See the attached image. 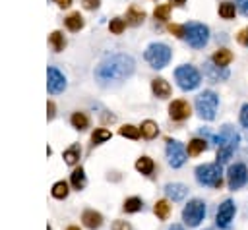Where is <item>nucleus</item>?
Returning <instances> with one entry per match:
<instances>
[{
  "label": "nucleus",
  "mask_w": 248,
  "mask_h": 230,
  "mask_svg": "<svg viewBox=\"0 0 248 230\" xmlns=\"http://www.w3.org/2000/svg\"><path fill=\"white\" fill-rule=\"evenodd\" d=\"M170 48L165 44V43H153V44H149L147 46V50H145V60H147V64L151 66V68H155V70H161V68H165L167 64H169V60H170Z\"/></svg>",
  "instance_id": "nucleus-4"
},
{
  "label": "nucleus",
  "mask_w": 248,
  "mask_h": 230,
  "mask_svg": "<svg viewBox=\"0 0 248 230\" xmlns=\"http://www.w3.org/2000/svg\"><path fill=\"white\" fill-rule=\"evenodd\" d=\"M107 139H110V131H108L107 128H97V129L91 133V143H93V145H101V143L107 141Z\"/></svg>",
  "instance_id": "nucleus-30"
},
{
  "label": "nucleus",
  "mask_w": 248,
  "mask_h": 230,
  "mask_svg": "<svg viewBox=\"0 0 248 230\" xmlns=\"http://www.w3.org/2000/svg\"><path fill=\"white\" fill-rule=\"evenodd\" d=\"M120 135H122V137H128V139H140L141 129L136 128V126H132V124H126V126L120 128Z\"/></svg>",
  "instance_id": "nucleus-32"
},
{
  "label": "nucleus",
  "mask_w": 248,
  "mask_h": 230,
  "mask_svg": "<svg viewBox=\"0 0 248 230\" xmlns=\"http://www.w3.org/2000/svg\"><path fill=\"white\" fill-rule=\"evenodd\" d=\"M134 73V60L128 54H112L105 58L97 70H95V79L101 85H107L110 81H122Z\"/></svg>",
  "instance_id": "nucleus-1"
},
{
  "label": "nucleus",
  "mask_w": 248,
  "mask_h": 230,
  "mask_svg": "<svg viewBox=\"0 0 248 230\" xmlns=\"http://www.w3.org/2000/svg\"><path fill=\"white\" fill-rule=\"evenodd\" d=\"M211 62L217 66V68H227L231 62H232V52L229 50V48H221V50H217L215 54H213V58H211Z\"/></svg>",
  "instance_id": "nucleus-17"
},
{
  "label": "nucleus",
  "mask_w": 248,
  "mask_h": 230,
  "mask_svg": "<svg viewBox=\"0 0 248 230\" xmlns=\"http://www.w3.org/2000/svg\"><path fill=\"white\" fill-rule=\"evenodd\" d=\"M169 31L176 37H184V25H169Z\"/></svg>",
  "instance_id": "nucleus-38"
},
{
  "label": "nucleus",
  "mask_w": 248,
  "mask_h": 230,
  "mask_svg": "<svg viewBox=\"0 0 248 230\" xmlns=\"http://www.w3.org/2000/svg\"><path fill=\"white\" fill-rule=\"evenodd\" d=\"M169 230H184V228H182V226H180V224H172V226H170V228H169Z\"/></svg>",
  "instance_id": "nucleus-44"
},
{
  "label": "nucleus",
  "mask_w": 248,
  "mask_h": 230,
  "mask_svg": "<svg viewBox=\"0 0 248 230\" xmlns=\"http://www.w3.org/2000/svg\"><path fill=\"white\" fill-rule=\"evenodd\" d=\"M70 122H72V126H74L76 129H79V131H83V129L89 128V118H87L83 112H74L72 118H70Z\"/></svg>",
  "instance_id": "nucleus-25"
},
{
  "label": "nucleus",
  "mask_w": 248,
  "mask_h": 230,
  "mask_svg": "<svg viewBox=\"0 0 248 230\" xmlns=\"http://www.w3.org/2000/svg\"><path fill=\"white\" fill-rule=\"evenodd\" d=\"M190 104L186 102V101H182V99H176V101H172L170 104H169V116L172 118V120H176V122H182V120H186L188 116H190Z\"/></svg>",
  "instance_id": "nucleus-13"
},
{
  "label": "nucleus",
  "mask_w": 248,
  "mask_h": 230,
  "mask_svg": "<svg viewBox=\"0 0 248 230\" xmlns=\"http://www.w3.org/2000/svg\"><path fill=\"white\" fill-rule=\"evenodd\" d=\"M81 220H83V226H85V228L97 230V228H101V224H103V215L97 213L95 209H85L83 215H81Z\"/></svg>",
  "instance_id": "nucleus-14"
},
{
  "label": "nucleus",
  "mask_w": 248,
  "mask_h": 230,
  "mask_svg": "<svg viewBox=\"0 0 248 230\" xmlns=\"http://www.w3.org/2000/svg\"><path fill=\"white\" fill-rule=\"evenodd\" d=\"M234 203L231 201V199H225L221 205H219V209H217V215H215V222H217V226L219 228H229V224H231V220L234 218Z\"/></svg>",
  "instance_id": "nucleus-12"
},
{
  "label": "nucleus",
  "mask_w": 248,
  "mask_h": 230,
  "mask_svg": "<svg viewBox=\"0 0 248 230\" xmlns=\"http://www.w3.org/2000/svg\"><path fill=\"white\" fill-rule=\"evenodd\" d=\"M240 124H242L244 128H248V104H244V106L240 108Z\"/></svg>",
  "instance_id": "nucleus-37"
},
{
  "label": "nucleus",
  "mask_w": 248,
  "mask_h": 230,
  "mask_svg": "<svg viewBox=\"0 0 248 230\" xmlns=\"http://www.w3.org/2000/svg\"><path fill=\"white\" fill-rule=\"evenodd\" d=\"M184 2L186 0H170V4H174V6H184Z\"/></svg>",
  "instance_id": "nucleus-43"
},
{
  "label": "nucleus",
  "mask_w": 248,
  "mask_h": 230,
  "mask_svg": "<svg viewBox=\"0 0 248 230\" xmlns=\"http://www.w3.org/2000/svg\"><path fill=\"white\" fill-rule=\"evenodd\" d=\"M236 41L240 43V44H244V46H248V27H244L238 35H236Z\"/></svg>",
  "instance_id": "nucleus-36"
},
{
  "label": "nucleus",
  "mask_w": 248,
  "mask_h": 230,
  "mask_svg": "<svg viewBox=\"0 0 248 230\" xmlns=\"http://www.w3.org/2000/svg\"><path fill=\"white\" fill-rule=\"evenodd\" d=\"M66 230H79V226H74V224H72V226H68Z\"/></svg>",
  "instance_id": "nucleus-45"
},
{
  "label": "nucleus",
  "mask_w": 248,
  "mask_h": 230,
  "mask_svg": "<svg viewBox=\"0 0 248 230\" xmlns=\"http://www.w3.org/2000/svg\"><path fill=\"white\" fill-rule=\"evenodd\" d=\"M203 216H205V203L202 199H190L182 209V220L190 228L198 226L203 220Z\"/></svg>",
  "instance_id": "nucleus-8"
},
{
  "label": "nucleus",
  "mask_w": 248,
  "mask_h": 230,
  "mask_svg": "<svg viewBox=\"0 0 248 230\" xmlns=\"http://www.w3.org/2000/svg\"><path fill=\"white\" fill-rule=\"evenodd\" d=\"M64 23H66V27H68L70 31H79V29L83 27V17L79 15V12H74V14H70V15L64 19Z\"/></svg>",
  "instance_id": "nucleus-24"
},
{
  "label": "nucleus",
  "mask_w": 248,
  "mask_h": 230,
  "mask_svg": "<svg viewBox=\"0 0 248 230\" xmlns=\"http://www.w3.org/2000/svg\"><path fill=\"white\" fill-rule=\"evenodd\" d=\"M79 155H81V149H79V145L78 143H74V145H70L66 151H64V160H66V164H76L78 162V158H79Z\"/></svg>",
  "instance_id": "nucleus-26"
},
{
  "label": "nucleus",
  "mask_w": 248,
  "mask_h": 230,
  "mask_svg": "<svg viewBox=\"0 0 248 230\" xmlns=\"http://www.w3.org/2000/svg\"><path fill=\"white\" fill-rule=\"evenodd\" d=\"M153 213L157 215V218L167 220L169 215H170V205H169V201H167V199H159V201L155 203V207H153Z\"/></svg>",
  "instance_id": "nucleus-23"
},
{
  "label": "nucleus",
  "mask_w": 248,
  "mask_h": 230,
  "mask_svg": "<svg viewBox=\"0 0 248 230\" xmlns=\"http://www.w3.org/2000/svg\"><path fill=\"white\" fill-rule=\"evenodd\" d=\"M46 89H48L50 95H58V93H62L66 89V77H64V73H60L52 66L46 70Z\"/></svg>",
  "instance_id": "nucleus-11"
},
{
  "label": "nucleus",
  "mask_w": 248,
  "mask_h": 230,
  "mask_svg": "<svg viewBox=\"0 0 248 230\" xmlns=\"http://www.w3.org/2000/svg\"><path fill=\"white\" fill-rule=\"evenodd\" d=\"M248 180V170L242 162H234L227 170V184L231 189H240Z\"/></svg>",
  "instance_id": "nucleus-10"
},
{
  "label": "nucleus",
  "mask_w": 248,
  "mask_h": 230,
  "mask_svg": "<svg viewBox=\"0 0 248 230\" xmlns=\"http://www.w3.org/2000/svg\"><path fill=\"white\" fill-rule=\"evenodd\" d=\"M143 19H145V12L143 10H140L138 6H130L128 8V12H126V23L140 25V23H143Z\"/></svg>",
  "instance_id": "nucleus-18"
},
{
  "label": "nucleus",
  "mask_w": 248,
  "mask_h": 230,
  "mask_svg": "<svg viewBox=\"0 0 248 230\" xmlns=\"http://www.w3.org/2000/svg\"><path fill=\"white\" fill-rule=\"evenodd\" d=\"M81 4L85 10H95V8H99L101 0H81Z\"/></svg>",
  "instance_id": "nucleus-39"
},
{
  "label": "nucleus",
  "mask_w": 248,
  "mask_h": 230,
  "mask_svg": "<svg viewBox=\"0 0 248 230\" xmlns=\"http://www.w3.org/2000/svg\"><path fill=\"white\" fill-rule=\"evenodd\" d=\"M54 2H56L60 8H68V6L72 4V0H54Z\"/></svg>",
  "instance_id": "nucleus-42"
},
{
  "label": "nucleus",
  "mask_w": 248,
  "mask_h": 230,
  "mask_svg": "<svg viewBox=\"0 0 248 230\" xmlns=\"http://www.w3.org/2000/svg\"><path fill=\"white\" fill-rule=\"evenodd\" d=\"M219 15L223 19H232L236 15V6L232 2H221L219 4Z\"/></svg>",
  "instance_id": "nucleus-28"
},
{
  "label": "nucleus",
  "mask_w": 248,
  "mask_h": 230,
  "mask_svg": "<svg viewBox=\"0 0 248 230\" xmlns=\"http://www.w3.org/2000/svg\"><path fill=\"white\" fill-rule=\"evenodd\" d=\"M186 157H188V153L180 141L167 139V160L172 168H180L186 162Z\"/></svg>",
  "instance_id": "nucleus-9"
},
{
  "label": "nucleus",
  "mask_w": 248,
  "mask_h": 230,
  "mask_svg": "<svg viewBox=\"0 0 248 230\" xmlns=\"http://www.w3.org/2000/svg\"><path fill=\"white\" fill-rule=\"evenodd\" d=\"M136 170H138L140 174H143V176H151L153 170H155V162H153L149 157H140V158L136 160Z\"/></svg>",
  "instance_id": "nucleus-19"
},
{
  "label": "nucleus",
  "mask_w": 248,
  "mask_h": 230,
  "mask_svg": "<svg viewBox=\"0 0 248 230\" xmlns=\"http://www.w3.org/2000/svg\"><path fill=\"white\" fill-rule=\"evenodd\" d=\"M165 193H167L169 199H172V201H182V199H186V195H188V187H186L184 184L172 182V184H167V186H165Z\"/></svg>",
  "instance_id": "nucleus-15"
},
{
  "label": "nucleus",
  "mask_w": 248,
  "mask_h": 230,
  "mask_svg": "<svg viewBox=\"0 0 248 230\" xmlns=\"http://www.w3.org/2000/svg\"><path fill=\"white\" fill-rule=\"evenodd\" d=\"M184 39L188 41L190 46L203 48L207 44V41H209V29L203 23H198V21L186 23L184 25Z\"/></svg>",
  "instance_id": "nucleus-5"
},
{
  "label": "nucleus",
  "mask_w": 248,
  "mask_h": 230,
  "mask_svg": "<svg viewBox=\"0 0 248 230\" xmlns=\"http://www.w3.org/2000/svg\"><path fill=\"white\" fill-rule=\"evenodd\" d=\"M236 8L240 10V14H242V15H246V17H248V0H236Z\"/></svg>",
  "instance_id": "nucleus-40"
},
{
  "label": "nucleus",
  "mask_w": 248,
  "mask_h": 230,
  "mask_svg": "<svg viewBox=\"0 0 248 230\" xmlns=\"http://www.w3.org/2000/svg\"><path fill=\"white\" fill-rule=\"evenodd\" d=\"M85 182H87V180H85V172H83V168H81V166L76 168V170L72 172V176H70V184H72V187L79 191V189L85 187Z\"/></svg>",
  "instance_id": "nucleus-21"
},
{
  "label": "nucleus",
  "mask_w": 248,
  "mask_h": 230,
  "mask_svg": "<svg viewBox=\"0 0 248 230\" xmlns=\"http://www.w3.org/2000/svg\"><path fill=\"white\" fill-rule=\"evenodd\" d=\"M215 141L219 145L217 147V160L215 162H219V164L229 162V158L232 157L234 149L238 147V133L234 131L232 126H223L219 135L215 137Z\"/></svg>",
  "instance_id": "nucleus-2"
},
{
  "label": "nucleus",
  "mask_w": 248,
  "mask_h": 230,
  "mask_svg": "<svg viewBox=\"0 0 248 230\" xmlns=\"http://www.w3.org/2000/svg\"><path fill=\"white\" fill-rule=\"evenodd\" d=\"M54 110H56V108H54V102H52V101H48V102H46V118H48V120H52V118H54V114H56Z\"/></svg>",
  "instance_id": "nucleus-41"
},
{
  "label": "nucleus",
  "mask_w": 248,
  "mask_h": 230,
  "mask_svg": "<svg viewBox=\"0 0 248 230\" xmlns=\"http://www.w3.org/2000/svg\"><path fill=\"white\" fill-rule=\"evenodd\" d=\"M140 129H141V135H143L145 139H153V137H157V133H159V128H157V124H155L153 120L141 122Z\"/></svg>",
  "instance_id": "nucleus-22"
},
{
  "label": "nucleus",
  "mask_w": 248,
  "mask_h": 230,
  "mask_svg": "<svg viewBox=\"0 0 248 230\" xmlns=\"http://www.w3.org/2000/svg\"><path fill=\"white\" fill-rule=\"evenodd\" d=\"M196 180L202 186L213 187V189H221L223 186V168L219 162H207V164H200L194 170Z\"/></svg>",
  "instance_id": "nucleus-3"
},
{
  "label": "nucleus",
  "mask_w": 248,
  "mask_h": 230,
  "mask_svg": "<svg viewBox=\"0 0 248 230\" xmlns=\"http://www.w3.org/2000/svg\"><path fill=\"white\" fill-rule=\"evenodd\" d=\"M205 149H207V141H205V139H200V137H194L192 141H188L186 153H188V155H192V157H196V155L203 153Z\"/></svg>",
  "instance_id": "nucleus-20"
},
{
  "label": "nucleus",
  "mask_w": 248,
  "mask_h": 230,
  "mask_svg": "<svg viewBox=\"0 0 248 230\" xmlns=\"http://www.w3.org/2000/svg\"><path fill=\"white\" fill-rule=\"evenodd\" d=\"M169 14H170V4H161V6H157L155 12H153L155 19H159V21H167V19H169Z\"/></svg>",
  "instance_id": "nucleus-33"
},
{
  "label": "nucleus",
  "mask_w": 248,
  "mask_h": 230,
  "mask_svg": "<svg viewBox=\"0 0 248 230\" xmlns=\"http://www.w3.org/2000/svg\"><path fill=\"white\" fill-rule=\"evenodd\" d=\"M50 44H52V48L56 50V52H60V50H64V46H66V39H64V35L60 33V31H54V33H50Z\"/></svg>",
  "instance_id": "nucleus-31"
},
{
  "label": "nucleus",
  "mask_w": 248,
  "mask_h": 230,
  "mask_svg": "<svg viewBox=\"0 0 248 230\" xmlns=\"http://www.w3.org/2000/svg\"><path fill=\"white\" fill-rule=\"evenodd\" d=\"M124 27H126V21H124L122 17H114V19H110V23H108L110 33H114V35H120V33L124 31Z\"/></svg>",
  "instance_id": "nucleus-34"
},
{
  "label": "nucleus",
  "mask_w": 248,
  "mask_h": 230,
  "mask_svg": "<svg viewBox=\"0 0 248 230\" xmlns=\"http://www.w3.org/2000/svg\"><path fill=\"white\" fill-rule=\"evenodd\" d=\"M217 104H219V97L213 91H203L196 97V110L202 120H213L217 112Z\"/></svg>",
  "instance_id": "nucleus-6"
},
{
  "label": "nucleus",
  "mask_w": 248,
  "mask_h": 230,
  "mask_svg": "<svg viewBox=\"0 0 248 230\" xmlns=\"http://www.w3.org/2000/svg\"><path fill=\"white\" fill-rule=\"evenodd\" d=\"M50 193H52V197H54V199H66V197H68V193H70V189H68V184H66L64 180L56 182V184L52 186Z\"/></svg>",
  "instance_id": "nucleus-27"
},
{
  "label": "nucleus",
  "mask_w": 248,
  "mask_h": 230,
  "mask_svg": "<svg viewBox=\"0 0 248 230\" xmlns=\"http://www.w3.org/2000/svg\"><path fill=\"white\" fill-rule=\"evenodd\" d=\"M174 77H176L178 87L184 89V91L196 89L200 85V81H202V75L194 66H178L174 70Z\"/></svg>",
  "instance_id": "nucleus-7"
},
{
  "label": "nucleus",
  "mask_w": 248,
  "mask_h": 230,
  "mask_svg": "<svg viewBox=\"0 0 248 230\" xmlns=\"http://www.w3.org/2000/svg\"><path fill=\"white\" fill-rule=\"evenodd\" d=\"M141 207H143V203L140 197H128L122 205L124 213H138V211H141Z\"/></svg>",
  "instance_id": "nucleus-29"
},
{
  "label": "nucleus",
  "mask_w": 248,
  "mask_h": 230,
  "mask_svg": "<svg viewBox=\"0 0 248 230\" xmlns=\"http://www.w3.org/2000/svg\"><path fill=\"white\" fill-rule=\"evenodd\" d=\"M151 89H153L155 97H159V99H167V97H170V85H169L163 77H155V79L151 81Z\"/></svg>",
  "instance_id": "nucleus-16"
},
{
  "label": "nucleus",
  "mask_w": 248,
  "mask_h": 230,
  "mask_svg": "<svg viewBox=\"0 0 248 230\" xmlns=\"http://www.w3.org/2000/svg\"><path fill=\"white\" fill-rule=\"evenodd\" d=\"M112 230H132V226L126 220H114L112 222Z\"/></svg>",
  "instance_id": "nucleus-35"
}]
</instances>
